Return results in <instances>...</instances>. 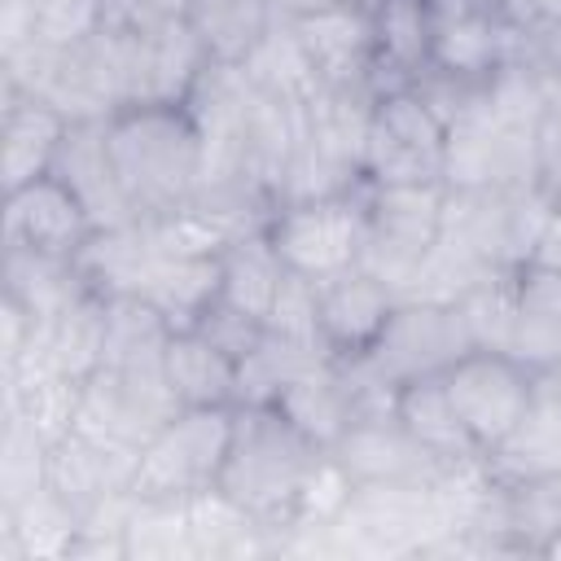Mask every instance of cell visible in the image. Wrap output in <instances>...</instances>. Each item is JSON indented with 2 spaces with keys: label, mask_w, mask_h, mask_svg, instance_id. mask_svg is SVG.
Listing matches in <instances>:
<instances>
[{
  "label": "cell",
  "mask_w": 561,
  "mask_h": 561,
  "mask_svg": "<svg viewBox=\"0 0 561 561\" xmlns=\"http://www.w3.org/2000/svg\"><path fill=\"white\" fill-rule=\"evenodd\" d=\"M552 206L539 188H447L443 232L495 272H522L543 237Z\"/></svg>",
  "instance_id": "cell-5"
},
{
  "label": "cell",
  "mask_w": 561,
  "mask_h": 561,
  "mask_svg": "<svg viewBox=\"0 0 561 561\" xmlns=\"http://www.w3.org/2000/svg\"><path fill=\"white\" fill-rule=\"evenodd\" d=\"M158 245L145 219L118 224V228H96L88 245L75 254L79 280L101 294V298H123V294H145L158 267Z\"/></svg>",
  "instance_id": "cell-24"
},
{
  "label": "cell",
  "mask_w": 561,
  "mask_h": 561,
  "mask_svg": "<svg viewBox=\"0 0 561 561\" xmlns=\"http://www.w3.org/2000/svg\"><path fill=\"white\" fill-rule=\"evenodd\" d=\"M443 188H535V127L508 123L486 105L447 127Z\"/></svg>",
  "instance_id": "cell-11"
},
{
  "label": "cell",
  "mask_w": 561,
  "mask_h": 561,
  "mask_svg": "<svg viewBox=\"0 0 561 561\" xmlns=\"http://www.w3.org/2000/svg\"><path fill=\"white\" fill-rule=\"evenodd\" d=\"M526 267H539V272H557L561 276V210L548 215L543 237H539V245H535V254H530Z\"/></svg>",
  "instance_id": "cell-45"
},
{
  "label": "cell",
  "mask_w": 561,
  "mask_h": 561,
  "mask_svg": "<svg viewBox=\"0 0 561 561\" xmlns=\"http://www.w3.org/2000/svg\"><path fill=\"white\" fill-rule=\"evenodd\" d=\"M162 377L180 408H237V359L197 329L171 333Z\"/></svg>",
  "instance_id": "cell-25"
},
{
  "label": "cell",
  "mask_w": 561,
  "mask_h": 561,
  "mask_svg": "<svg viewBox=\"0 0 561 561\" xmlns=\"http://www.w3.org/2000/svg\"><path fill=\"white\" fill-rule=\"evenodd\" d=\"M486 88H491V75H460V70H447V66H434V61L412 79L416 101L443 127H456L469 114H478L486 105Z\"/></svg>",
  "instance_id": "cell-38"
},
{
  "label": "cell",
  "mask_w": 561,
  "mask_h": 561,
  "mask_svg": "<svg viewBox=\"0 0 561 561\" xmlns=\"http://www.w3.org/2000/svg\"><path fill=\"white\" fill-rule=\"evenodd\" d=\"M482 469L491 482H504V486L561 478V390L548 377H539V390L526 416L482 456Z\"/></svg>",
  "instance_id": "cell-21"
},
{
  "label": "cell",
  "mask_w": 561,
  "mask_h": 561,
  "mask_svg": "<svg viewBox=\"0 0 561 561\" xmlns=\"http://www.w3.org/2000/svg\"><path fill=\"white\" fill-rule=\"evenodd\" d=\"M219 259H224V294L219 298L241 307V311H250V316H259V320H267L272 298H276V289H280V280L289 272L285 259L276 254L267 228H254V232L237 237Z\"/></svg>",
  "instance_id": "cell-35"
},
{
  "label": "cell",
  "mask_w": 561,
  "mask_h": 561,
  "mask_svg": "<svg viewBox=\"0 0 561 561\" xmlns=\"http://www.w3.org/2000/svg\"><path fill=\"white\" fill-rule=\"evenodd\" d=\"M263 324L272 333H285V337H298V342H311L324 351V342H320V285L298 276V272H285Z\"/></svg>",
  "instance_id": "cell-39"
},
{
  "label": "cell",
  "mask_w": 561,
  "mask_h": 561,
  "mask_svg": "<svg viewBox=\"0 0 561 561\" xmlns=\"http://www.w3.org/2000/svg\"><path fill=\"white\" fill-rule=\"evenodd\" d=\"M443 386H447L465 430L473 434L478 451L486 456L526 416V408L535 403L539 377H530L504 351H469L443 373Z\"/></svg>",
  "instance_id": "cell-10"
},
{
  "label": "cell",
  "mask_w": 561,
  "mask_h": 561,
  "mask_svg": "<svg viewBox=\"0 0 561 561\" xmlns=\"http://www.w3.org/2000/svg\"><path fill=\"white\" fill-rule=\"evenodd\" d=\"M110 158L136 219H162L202 188V131L184 105H136L110 123Z\"/></svg>",
  "instance_id": "cell-2"
},
{
  "label": "cell",
  "mask_w": 561,
  "mask_h": 561,
  "mask_svg": "<svg viewBox=\"0 0 561 561\" xmlns=\"http://www.w3.org/2000/svg\"><path fill=\"white\" fill-rule=\"evenodd\" d=\"M447 127L416 101L412 88L386 92L368 118L364 175L368 184H443Z\"/></svg>",
  "instance_id": "cell-9"
},
{
  "label": "cell",
  "mask_w": 561,
  "mask_h": 561,
  "mask_svg": "<svg viewBox=\"0 0 561 561\" xmlns=\"http://www.w3.org/2000/svg\"><path fill=\"white\" fill-rule=\"evenodd\" d=\"M456 307H460L465 329H469L478 351H504V342L513 333V320H517V272L482 280Z\"/></svg>",
  "instance_id": "cell-37"
},
{
  "label": "cell",
  "mask_w": 561,
  "mask_h": 561,
  "mask_svg": "<svg viewBox=\"0 0 561 561\" xmlns=\"http://www.w3.org/2000/svg\"><path fill=\"white\" fill-rule=\"evenodd\" d=\"M517 35L522 26H513L495 4L434 22V66L460 75H495L517 53Z\"/></svg>",
  "instance_id": "cell-27"
},
{
  "label": "cell",
  "mask_w": 561,
  "mask_h": 561,
  "mask_svg": "<svg viewBox=\"0 0 561 561\" xmlns=\"http://www.w3.org/2000/svg\"><path fill=\"white\" fill-rule=\"evenodd\" d=\"M368 184V180H364ZM364 184L337 197L316 202H289L272 215L267 237L289 272L324 285L342 272L359 267L364 245Z\"/></svg>",
  "instance_id": "cell-6"
},
{
  "label": "cell",
  "mask_w": 561,
  "mask_h": 561,
  "mask_svg": "<svg viewBox=\"0 0 561 561\" xmlns=\"http://www.w3.org/2000/svg\"><path fill=\"white\" fill-rule=\"evenodd\" d=\"M105 359V298L83 289L75 302H66L61 311L44 316L31 329L26 351L18 355L13 368H4V377H22V373H57V377H75L88 381Z\"/></svg>",
  "instance_id": "cell-17"
},
{
  "label": "cell",
  "mask_w": 561,
  "mask_h": 561,
  "mask_svg": "<svg viewBox=\"0 0 561 561\" xmlns=\"http://www.w3.org/2000/svg\"><path fill=\"white\" fill-rule=\"evenodd\" d=\"M548 206H552V210H561V184L552 188V197H548Z\"/></svg>",
  "instance_id": "cell-49"
},
{
  "label": "cell",
  "mask_w": 561,
  "mask_h": 561,
  "mask_svg": "<svg viewBox=\"0 0 561 561\" xmlns=\"http://www.w3.org/2000/svg\"><path fill=\"white\" fill-rule=\"evenodd\" d=\"M324 88H373V13L359 4H337L289 22ZM377 92V88H373Z\"/></svg>",
  "instance_id": "cell-20"
},
{
  "label": "cell",
  "mask_w": 561,
  "mask_h": 561,
  "mask_svg": "<svg viewBox=\"0 0 561 561\" xmlns=\"http://www.w3.org/2000/svg\"><path fill=\"white\" fill-rule=\"evenodd\" d=\"M136 460L140 451L118 447L92 430H70L57 447H48V469L44 486L83 522L96 504H105L118 491H131L136 482Z\"/></svg>",
  "instance_id": "cell-15"
},
{
  "label": "cell",
  "mask_w": 561,
  "mask_h": 561,
  "mask_svg": "<svg viewBox=\"0 0 561 561\" xmlns=\"http://www.w3.org/2000/svg\"><path fill=\"white\" fill-rule=\"evenodd\" d=\"M250 88L276 105H289V110H307L316 96H320V75L298 39V31L289 22H276L259 44L254 53L241 61Z\"/></svg>",
  "instance_id": "cell-28"
},
{
  "label": "cell",
  "mask_w": 561,
  "mask_h": 561,
  "mask_svg": "<svg viewBox=\"0 0 561 561\" xmlns=\"http://www.w3.org/2000/svg\"><path fill=\"white\" fill-rule=\"evenodd\" d=\"M329 460L311 434H302L276 403H250L232 416V443L219 473V491L232 495L263 526H294L298 504L316 469Z\"/></svg>",
  "instance_id": "cell-1"
},
{
  "label": "cell",
  "mask_w": 561,
  "mask_h": 561,
  "mask_svg": "<svg viewBox=\"0 0 561 561\" xmlns=\"http://www.w3.org/2000/svg\"><path fill=\"white\" fill-rule=\"evenodd\" d=\"M31 96H44L66 123H105L127 110V31L101 26L53 53Z\"/></svg>",
  "instance_id": "cell-7"
},
{
  "label": "cell",
  "mask_w": 561,
  "mask_h": 561,
  "mask_svg": "<svg viewBox=\"0 0 561 561\" xmlns=\"http://www.w3.org/2000/svg\"><path fill=\"white\" fill-rule=\"evenodd\" d=\"M105 123H70L61 145H57L48 175H57L83 202V210L96 228H118V224H136V210H131L123 180L114 171Z\"/></svg>",
  "instance_id": "cell-18"
},
{
  "label": "cell",
  "mask_w": 561,
  "mask_h": 561,
  "mask_svg": "<svg viewBox=\"0 0 561 561\" xmlns=\"http://www.w3.org/2000/svg\"><path fill=\"white\" fill-rule=\"evenodd\" d=\"M337 4H346V0H272V13H276V22H298V18L337 9Z\"/></svg>",
  "instance_id": "cell-46"
},
{
  "label": "cell",
  "mask_w": 561,
  "mask_h": 561,
  "mask_svg": "<svg viewBox=\"0 0 561 561\" xmlns=\"http://www.w3.org/2000/svg\"><path fill=\"white\" fill-rule=\"evenodd\" d=\"M167 342H171V324L145 294L105 298V359L101 364L162 373Z\"/></svg>",
  "instance_id": "cell-32"
},
{
  "label": "cell",
  "mask_w": 561,
  "mask_h": 561,
  "mask_svg": "<svg viewBox=\"0 0 561 561\" xmlns=\"http://www.w3.org/2000/svg\"><path fill=\"white\" fill-rule=\"evenodd\" d=\"M399 294L368 272H342L320 285V342L333 359H359L381 337Z\"/></svg>",
  "instance_id": "cell-19"
},
{
  "label": "cell",
  "mask_w": 561,
  "mask_h": 561,
  "mask_svg": "<svg viewBox=\"0 0 561 561\" xmlns=\"http://www.w3.org/2000/svg\"><path fill=\"white\" fill-rule=\"evenodd\" d=\"M443 184H364L359 272L403 298L443 232Z\"/></svg>",
  "instance_id": "cell-3"
},
{
  "label": "cell",
  "mask_w": 561,
  "mask_h": 561,
  "mask_svg": "<svg viewBox=\"0 0 561 561\" xmlns=\"http://www.w3.org/2000/svg\"><path fill=\"white\" fill-rule=\"evenodd\" d=\"M224 294V259L197 254V259H158L153 280L145 285V298L167 316L171 333L197 329L202 316Z\"/></svg>",
  "instance_id": "cell-29"
},
{
  "label": "cell",
  "mask_w": 561,
  "mask_h": 561,
  "mask_svg": "<svg viewBox=\"0 0 561 561\" xmlns=\"http://www.w3.org/2000/svg\"><path fill=\"white\" fill-rule=\"evenodd\" d=\"M394 412L399 421L412 430V438L443 465H469V460H482L473 434L465 430L443 377H416L408 386L394 390Z\"/></svg>",
  "instance_id": "cell-26"
},
{
  "label": "cell",
  "mask_w": 561,
  "mask_h": 561,
  "mask_svg": "<svg viewBox=\"0 0 561 561\" xmlns=\"http://www.w3.org/2000/svg\"><path fill=\"white\" fill-rule=\"evenodd\" d=\"M373 88L377 96L412 88L434 61V13L425 0H381L373 9Z\"/></svg>",
  "instance_id": "cell-23"
},
{
  "label": "cell",
  "mask_w": 561,
  "mask_h": 561,
  "mask_svg": "<svg viewBox=\"0 0 561 561\" xmlns=\"http://www.w3.org/2000/svg\"><path fill=\"white\" fill-rule=\"evenodd\" d=\"M237 408H180L136 460V495L149 500H193L197 491L219 486Z\"/></svg>",
  "instance_id": "cell-4"
},
{
  "label": "cell",
  "mask_w": 561,
  "mask_h": 561,
  "mask_svg": "<svg viewBox=\"0 0 561 561\" xmlns=\"http://www.w3.org/2000/svg\"><path fill=\"white\" fill-rule=\"evenodd\" d=\"M0 114H4V127H0V175H4V193H9V188H22V184L48 175V167L57 158V145H61L70 123L44 96L18 92V88H4Z\"/></svg>",
  "instance_id": "cell-22"
},
{
  "label": "cell",
  "mask_w": 561,
  "mask_h": 561,
  "mask_svg": "<svg viewBox=\"0 0 561 561\" xmlns=\"http://www.w3.org/2000/svg\"><path fill=\"white\" fill-rule=\"evenodd\" d=\"M79 403H83V381L75 377H57V373L4 377V416L22 421L44 447H57L75 430Z\"/></svg>",
  "instance_id": "cell-30"
},
{
  "label": "cell",
  "mask_w": 561,
  "mask_h": 561,
  "mask_svg": "<svg viewBox=\"0 0 561 561\" xmlns=\"http://www.w3.org/2000/svg\"><path fill=\"white\" fill-rule=\"evenodd\" d=\"M184 22L210 53V61L241 66L254 44L276 26L272 0H188Z\"/></svg>",
  "instance_id": "cell-31"
},
{
  "label": "cell",
  "mask_w": 561,
  "mask_h": 561,
  "mask_svg": "<svg viewBox=\"0 0 561 561\" xmlns=\"http://www.w3.org/2000/svg\"><path fill=\"white\" fill-rule=\"evenodd\" d=\"M184 4L188 0H101V18H105V26L140 31V26H153L167 18H184Z\"/></svg>",
  "instance_id": "cell-43"
},
{
  "label": "cell",
  "mask_w": 561,
  "mask_h": 561,
  "mask_svg": "<svg viewBox=\"0 0 561 561\" xmlns=\"http://www.w3.org/2000/svg\"><path fill=\"white\" fill-rule=\"evenodd\" d=\"M539 557H548V561H561V530L543 539V548H539Z\"/></svg>",
  "instance_id": "cell-47"
},
{
  "label": "cell",
  "mask_w": 561,
  "mask_h": 561,
  "mask_svg": "<svg viewBox=\"0 0 561 561\" xmlns=\"http://www.w3.org/2000/svg\"><path fill=\"white\" fill-rule=\"evenodd\" d=\"M561 184V105H548L535 118V188L548 202Z\"/></svg>",
  "instance_id": "cell-42"
},
{
  "label": "cell",
  "mask_w": 561,
  "mask_h": 561,
  "mask_svg": "<svg viewBox=\"0 0 561 561\" xmlns=\"http://www.w3.org/2000/svg\"><path fill=\"white\" fill-rule=\"evenodd\" d=\"M495 9L513 26H539V22H561V0H495Z\"/></svg>",
  "instance_id": "cell-44"
},
{
  "label": "cell",
  "mask_w": 561,
  "mask_h": 561,
  "mask_svg": "<svg viewBox=\"0 0 561 561\" xmlns=\"http://www.w3.org/2000/svg\"><path fill=\"white\" fill-rule=\"evenodd\" d=\"M329 351L311 346V342H298V337H285V333H263L259 346L237 364V408H250V403H280L285 390L294 381H302L316 364H324Z\"/></svg>",
  "instance_id": "cell-33"
},
{
  "label": "cell",
  "mask_w": 561,
  "mask_h": 561,
  "mask_svg": "<svg viewBox=\"0 0 561 561\" xmlns=\"http://www.w3.org/2000/svg\"><path fill=\"white\" fill-rule=\"evenodd\" d=\"M88 285L79 280L75 259H53V254H35L22 245H4V298H13L35 324L53 311H61L66 302H75Z\"/></svg>",
  "instance_id": "cell-34"
},
{
  "label": "cell",
  "mask_w": 561,
  "mask_h": 561,
  "mask_svg": "<svg viewBox=\"0 0 561 561\" xmlns=\"http://www.w3.org/2000/svg\"><path fill=\"white\" fill-rule=\"evenodd\" d=\"M346 4H359V9H368V13H373V9L381 4V0H346Z\"/></svg>",
  "instance_id": "cell-48"
},
{
  "label": "cell",
  "mask_w": 561,
  "mask_h": 561,
  "mask_svg": "<svg viewBox=\"0 0 561 561\" xmlns=\"http://www.w3.org/2000/svg\"><path fill=\"white\" fill-rule=\"evenodd\" d=\"M193 557L188 535V500H136L127 522V561H175Z\"/></svg>",
  "instance_id": "cell-36"
},
{
  "label": "cell",
  "mask_w": 561,
  "mask_h": 561,
  "mask_svg": "<svg viewBox=\"0 0 561 561\" xmlns=\"http://www.w3.org/2000/svg\"><path fill=\"white\" fill-rule=\"evenodd\" d=\"M101 26H105L101 0H35V39L31 44L48 48V53H61V48L88 39Z\"/></svg>",
  "instance_id": "cell-40"
},
{
  "label": "cell",
  "mask_w": 561,
  "mask_h": 561,
  "mask_svg": "<svg viewBox=\"0 0 561 561\" xmlns=\"http://www.w3.org/2000/svg\"><path fill=\"white\" fill-rule=\"evenodd\" d=\"M210 53L184 18H167L127 31V110L136 105H184Z\"/></svg>",
  "instance_id": "cell-13"
},
{
  "label": "cell",
  "mask_w": 561,
  "mask_h": 561,
  "mask_svg": "<svg viewBox=\"0 0 561 561\" xmlns=\"http://www.w3.org/2000/svg\"><path fill=\"white\" fill-rule=\"evenodd\" d=\"M92 232L96 224L88 219L83 202L57 175H39L4 193V245H22L35 254H53V259H75Z\"/></svg>",
  "instance_id": "cell-16"
},
{
  "label": "cell",
  "mask_w": 561,
  "mask_h": 561,
  "mask_svg": "<svg viewBox=\"0 0 561 561\" xmlns=\"http://www.w3.org/2000/svg\"><path fill=\"white\" fill-rule=\"evenodd\" d=\"M197 333H206L219 351H228L237 364L259 346V337L267 333V324L259 320V316H250V311H241V307H232V302H215L206 316H202V324H197Z\"/></svg>",
  "instance_id": "cell-41"
},
{
  "label": "cell",
  "mask_w": 561,
  "mask_h": 561,
  "mask_svg": "<svg viewBox=\"0 0 561 561\" xmlns=\"http://www.w3.org/2000/svg\"><path fill=\"white\" fill-rule=\"evenodd\" d=\"M180 412V399L171 394L162 373L145 368H110L101 364L83 381V403H79V430H92L118 447L140 451L171 416Z\"/></svg>",
  "instance_id": "cell-12"
},
{
  "label": "cell",
  "mask_w": 561,
  "mask_h": 561,
  "mask_svg": "<svg viewBox=\"0 0 561 561\" xmlns=\"http://www.w3.org/2000/svg\"><path fill=\"white\" fill-rule=\"evenodd\" d=\"M478 351L460 307H443V302H421V298H399V307L390 311L381 337L368 346V355H359L386 386H408L416 377H443L460 355Z\"/></svg>",
  "instance_id": "cell-8"
},
{
  "label": "cell",
  "mask_w": 561,
  "mask_h": 561,
  "mask_svg": "<svg viewBox=\"0 0 561 561\" xmlns=\"http://www.w3.org/2000/svg\"><path fill=\"white\" fill-rule=\"evenodd\" d=\"M329 456L342 465V473L351 482H438L451 465L434 460L416 438L412 430L399 421L394 403L390 408H373L364 412L333 447Z\"/></svg>",
  "instance_id": "cell-14"
}]
</instances>
